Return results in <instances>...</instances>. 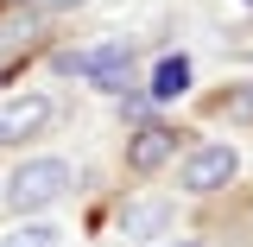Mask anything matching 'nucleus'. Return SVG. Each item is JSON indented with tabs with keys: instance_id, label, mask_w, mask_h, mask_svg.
I'll return each instance as SVG.
<instances>
[{
	"instance_id": "7",
	"label": "nucleus",
	"mask_w": 253,
	"mask_h": 247,
	"mask_svg": "<svg viewBox=\"0 0 253 247\" xmlns=\"http://www.w3.org/2000/svg\"><path fill=\"white\" fill-rule=\"evenodd\" d=\"M171 222V203H126L121 209V235H158Z\"/></svg>"
},
{
	"instance_id": "9",
	"label": "nucleus",
	"mask_w": 253,
	"mask_h": 247,
	"mask_svg": "<svg viewBox=\"0 0 253 247\" xmlns=\"http://www.w3.org/2000/svg\"><path fill=\"white\" fill-rule=\"evenodd\" d=\"M221 108H228V114H241V121H253V89H241V95H221Z\"/></svg>"
},
{
	"instance_id": "1",
	"label": "nucleus",
	"mask_w": 253,
	"mask_h": 247,
	"mask_svg": "<svg viewBox=\"0 0 253 247\" xmlns=\"http://www.w3.org/2000/svg\"><path fill=\"white\" fill-rule=\"evenodd\" d=\"M76 184V171H70V158H26L13 178H6V203L19 209V216H38V209H51L63 203Z\"/></svg>"
},
{
	"instance_id": "11",
	"label": "nucleus",
	"mask_w": 253,
	"mask_h": 247,
	"mask_svg": "<svg viewBox=\"0 0 253 247\" xmlns=\"http://www.w3.org/2000/svg\"><path fill=\"white\" fill-rule=\"evenodd\" d=\"M177 247H196V241H177Z\"/></svg>"
},
{
	"instance_id": "5",
	"label": "nucleus",
	"mask_w": 253,
	"mask_h": 247,
	"mask_svg": "<svg viewBox=\"0 0 253 247\" xmlns=\"http://www.w3.org/2000/svg\"><path fill=\"white\" fill-rule=\"evenodd\" d=\"M171 152H177V133H171V127H139V133L126 140V165H133L139 178H146V171H158Z\"/></svg>"
},
{
	"instance_id": "8",
	"label": "nucleus",
	"mask_w": 253,
	"mask_h": 247,
	"mask_svg": "<svg viewBox=\"0 0 253 247\" xmlns=\"http://www.w3.org/2000/svg\"><path fill=\"white\" fill-rule=\"evenodd\" d=\"M0 247H57V228H51V222H38V216H19V228H6Z\"/></svg>"
},
{
	"instance_id": "4",
	"label": "nucleus",
	"mask_w": 253,
	"mask_h": 247,
	"mask_svg": "<svg viewBox=\"0 0 253 247\" xmlns=\"http://www.w3.org/2000/svg\"><path fill=\"white\" fill-rule=\"evenodd\" d=\"M51 127V95H6L0 101V146H19Z\"/></svg>"
},
{
	"instance_id": "2",
	"label": "nucleus",
	"mask_w": 253,
	"mask_h": 247,
	"mask_svg": "<svg viewBox=\"0 0 253 247\" xmlns=\"http://www.w3.org/2000/svg\"><path fill=\"white\" fill-rule=\"evenodd\" d=\"M63 70L70 76H89L95 89L108 95H126V83H133V51H126L121 38H108V45H83V51H63Z\"/></svg>"
},
{
	"instance_id": "10",
	"label": "nucleus",
	"mask_w": 253,
	"mask_h": 247,
	"mask_svg": "<svg viewBox=\"0 0 253 247\" xmlns=\"http://www.w3.org/2000/svg\"><path fill=\"white\" fill-rule=\"evenodd\" d=\"M44 6H70V0H44Z\"/></svg>"
},
{
	"instance_id": "3",
	"label": "nucleus",
	"mask_w": 253,
	"mask_h": 247,
	"mask_svg": "<svg viewBox=\"0 0 253 247\" xmlns=\"http://www.w3.org/2000/svg\"><path fill=\"white\" fill-rule=\"evenodd\" d=\"M234 171H241V152H234V146H190L184 190H190V197H209V190H221Z\"/></svg>"
},
{
	"instance_id": "6",
	"label": "nucleus",
	"mask_w": 253,
	"mask_h": 247,
	"mask_svg": "<svg viewBox=\"0 0 253 247\" xmlns=\"http://www.w3.org/2000/svg\"><path fill=\"white\" fill-rule=\"evenodd\" d=\"M184 89H190V57H184V51H177V57H158L146 95H152V101H177Z\"/></svg>"
}]
</instances>
